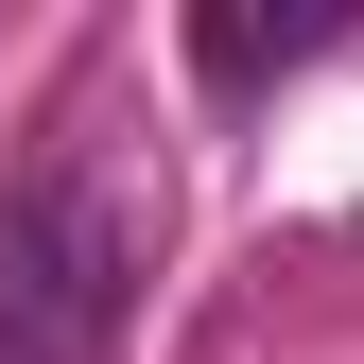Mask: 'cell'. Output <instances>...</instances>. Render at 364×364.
Returning <instances> with one entry per match:
<instances>
[{
  "label": "cell",
  "mask_w": 364,
  "mask_h": 364,
  "mask_svg": "<svg viewBox=\"0 0 364 364\" xmlns=\"http://www.w3.org/2000/svg\"><path fill=\"white\" fill-rule=\"evenodd\" d=\"M139 312V191L53 122V156L0 191V364H105Z\"/></svg>",
  "instance_id": "cell-1"
}]
</instances>
